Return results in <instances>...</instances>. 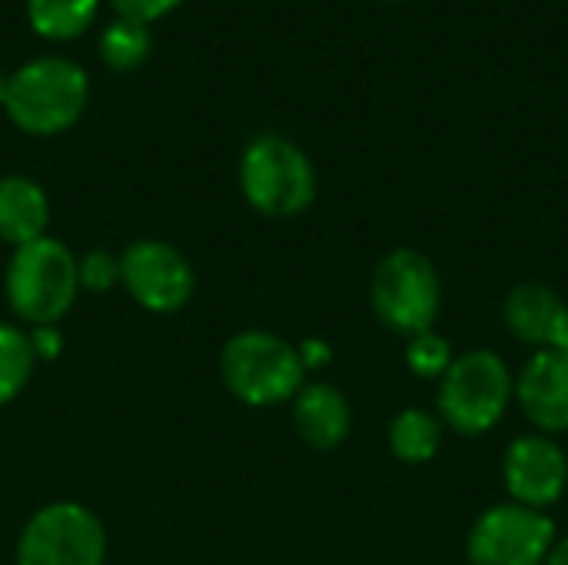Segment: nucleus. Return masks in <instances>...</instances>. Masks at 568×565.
<instances>
[{"mask_svg": "<svg viewBox=\"0 0 568 565\" xmlns=\"http://www.w3.org/2000/svg\"><path fill=\"white\" fill-rule=\"evenodd\" d=\"M90 100V77L70 57H33L7 77L3 110L23 133L53 137L70 130Z\"/></svg>", "mask_w": 568, "mask_h": 565, "instance_id": "1", "label": "nucleus"}, {"mask_svg": "<svg viewBox=\"0 0 568 565\" xmlns=\"http://www.w3.org/2000/svg\"><path fill=\"white\" fill-rule=\"evenodd\" d=\"M10 310L30 326H53L77 300L80 273L73 253L53 240L40 236L13 250L3 276Z\"/></svg>", "mask_w": 568, "mask_h": 565, "instance_id": "2", "label": "nucleus"}, {"mask_svg": "<svg viewBox=\"0 0 568 565\" xmlns=\"http://www.w3.org/2000/svg\"><path fill=\"white\" fill-rule=\"evenodd\" d=\"M240 190L263 216L290 220L316 200V170L303 147L280 133H263L243 150Z\"/></svg>", "mask_w": 568, "mask_h": 565, "instance_id": "3", "label": "nucleus"}, {"mask_svg": "<svg viewBox=\"0 0 568 565\" xmlns=\"http://www.w3.org/2000/svg\"><path fill=\"white\" fill-rule=\"evenodd\" d=\"M516 380L493 350H469L439 380V416L459 436L489 433L509 410Z\"/></svg>", "mask_w": 568, "mask_h": 565, "instance_id": "4", "label": "nucleus"}, {"mask_svg": "<svg viewBox=\"0 0 568 565\" xmlns=\"http://www.w3.org/2000/svg\"><path fill=\"white\" fill-rule=\"evenodd\" d=\"M220 370L226 390L246 406L286 403L303 390V376H306L300 350L263 330L236 333L223 346Z\"/></svg>", "mask_w": 568, "mask_h": 565, "instance_id": "5", "label": "nucleus"}, {"mask_svg": "<svg viewBox=\"0 0 568 565\" xmlns=\"http://www.w3.org/2000/svg\"><path fill=\"white\" fill-rule=\"evenodd\" d=\"M373 310L383 326L403 336L433 330L443 303V283L433 260L419 250H393L373 273Z\"/></svg>", "mask_w": 568, "mask_h": 565, "instance_id": "6", "label": "nucleus"}, {"mask_svg": "<svg viewBox=\"0 0 568 565\" xmlns=\"http://www.w3.org/2000/svg\"><path fill=\"white\" fill-rule=\"evenodd\" d=\"M103 523L80 503H50L30 516L17 543V565H103Z\"/></svg>", "mask_w": 568, "mask_h": 565, "instance_id": "7", "label": "nucleus"}, {"mask_svg": "<svg viewBox=\"0 0 568 565\" xmlns=\"http://www.w3.org/2000/svg\"><path fill=\"white\" fill-rule=\"evenodd\" d=\"M556 543V526L542 509L503 503L486 509L466 539L469 565H542Z\"/></svg>", "mask_w": 568, "mask_h": 565, "instance_id": "8", "label": "nucleus"}, {"mask_svg": "<svg viewBox=\"0 0 568 565\" xmlns=\"http://www.w3.org/2000/svg\"><path fill=\"white\" fill-rule=\"evenodd\" d=\"M120 283L143 310L176 313L193 296V266L163 240H136L120 256Z\"/></svg>", "mask_w": 568, "mask_h": 565, "instance_id": "9", "label": "nucleus"}, {"mask_svg": "<svg viewBox=\"0 0 568 565\" xmlns=\"http://www.w3.org/2000/svg\"><path fill=\"white\" fill-rule=\"evenodd\" d=\"M503 480L513 503L529 509L552 506L568 486V460L559 443L542 433L519 436L503 460Z\"/></svg>", "mask_w": 568, "mask_h": 565, "instance_id": "10", "label": "nucleus"}, {"mask_svg": "<svg viewBox=\"0 0 568 565\" xmlns=\"http://www.w3.org/2000/svg\"><path fill=\"white\" fill-rule=\"evenodd\" d=\"M516 396L526 420L542 436L568 433V356L539 350L516 380Z\"/></svg>", "mask_w": 568, "mask_h": 565, "instance_id": "11", "label": "nucleus"}, {"mask_svg": "<svg viewBox=\"0 0 568 565\" xmlns=\"http://www.w3.org/2000/svg\"><path fill=\"white\" fill-rule=\"evenodd\" d=\"M293 426L300 440L320 453L336 450L353 426L346 396L329 383H310L293 396Z\"/></svg>", "mask_w": 568, "mask_h": 565, "instance_id": "12", "label": "nucleus"}, {"mask_svg": "<svg viewBox=\"0 0 568 565\" xmlns=\"http://www.w3.org/2000/svg\"><path fill=\"white\" fill-rule=\"evenodd\" d=\"M50 223V200L43 193V186L30 176L10 173L0 176V240L23 246L33 243L40 236H47Z\"/></svg>", "mask_w": 568, "mask_h": 565, "instance_id": "13", "label": "nucleus"}, {"mask_svg": "<svg viewBox=\"0 0 568 565\" xmlns=\"http://www.w3.org/2000/svg\"><path fill=\"white\" fill-rule=\"evenodd\" d=\"M559 310H562V300L546 283H523L506 296L503 316L513 336H519L529 346H546Z\"/></svg>", "mask_w": 568, "mask_h": 565, "instance_id": "14", "label": "nucleus"}, {"mask_svg": "<svg viewBox=\"0 0 568 565\" xmlns=\"http://www.w3.org/2000/svg\"><path fill=\"white\" fill-rule=\"evenodd\" d=\"M443 446V420L426 410H403L389 426V450L399 463L423 466Z\"/></svg>", "mask_w": 568, "mask_h": 565, "instance_id": "15", "label": "nucleus"}, {"mask_svg": "<svg viewBox=\"0 0 568 565\" xmlns=\"http://www.w3.org/2000/svg\"><path fill=\"white\" fill-rule=\"evenodd\" d=\"M100 10V0H27L30 27L47 40L80 37Z\"/></svg>", "mask_w": 568, "mask_h": 565, "instance_id": "16", "label": "nucleus"}, {"mask_svg": "<svg viewBox=\"0 0 568 565\" xmlns=\"http://www.w3.org/2000/svg\"><path fill=\"white\" fill-rule=\"evenodd\" d=\"M150 47H153V37H150L146 23L116 17L113 23H106V30L100 37V60L110 70L126 73V70H136L150 57Z\"/></svg>", "mask_w": 568, "mask_h": 565, "instance_id": "17", "label": "nucleus"}, {"mask_svg": "<svg viewBox=\"0 0 568 565\" xmlns=\"http://www.w3.org/2000/svg\"><path fill=\"white\" fill-rule=\"evenodd\" d=\"M33 363L37 356L30 346V333L0 323V406L20 396V390L27 386L33 373Z\"/></svg>", "mask_w": 568, "mask_h": 565, "instance_id": "18", "label": "nucleus"}, {"mask_svg": "<svg viewBox=\"0 0 568 565\" xmlns=\"http://www.w3.org/2000/svg\"><path fill=\"white\" fill-rule=\"evenodd\" d=\"M453 350H449V340L426 330L419 336H409V350H406V363L416 376L423 380H443V373L453 366Z\"/></svg>", "mask_w": 568, "mask_h": 565, "instance_id": "19", "label": "nucleus"}, {"mask_svg": "<svg viewBox=\"0 0 568 565\" xmlns=\"http://www.w3.org/2000/svg\"><path fill=\"white\" fill-rule=\"evenodd\" d=\"M77 273H80V286H87L93 293H103L113 283H120V256H113L106 250H90L77 263Z\"/></svg>", "mask_w": 568, "mask_h": 565, "instance_id": "20", "label": "nucleus"}, {"mask_svg": "<svg viewBox=\"0 0 568 565\" xmlns=\"http://www.w3.org/2000/svg\"><path fill=\"white\" fill-rule=\"evenodd\" d=\"M116 17H126V20H136V23H153L160 17H166L170 10H176L183 0H110Z\"/></svg>", "mask_w": 568, "mask_h": 565, "instance_id": "21", "label": "nucleus"}, {"mask_svg": "<svg viewBox=\"0 0 568 565\" xmlns=\"http://www.w3.org/2000/svg\"><path fill=\"white\" fill-rule=\"evenodd\" d=\"M30 346H33V356H57L60 353V333L53 326H33L30 330Z\"/></svg>", "mask_w": 568, "mask_h": 565, "instance_id": "22", "label": "nucleus"}, {"mask_svg": "<svg viewBox=\"0 0 568 565\" xmlns=\"http://www.w3.org/2000/svg\"><path fill=\"white\" fill-rule=\"evenodd\" d=\"M546 350H556V353H566L568 356V306L559 310L552 330H549V340H546Z\"/></svg>", "mask_w": 568, "mask_h": 565, "instance_id": "23", "label": "nucleus"}, {"mask_svg": "<svg viewBox=\"0 0 568 565\" xmlns=\"http://www.w3.org/2000/svg\"><path fill=\"white\" fill-rule=\"evenodd\" d=\"M300 360H303V366H306V370H310V366H323V363H329V346H326V343L310 340V343H303V346H300Z\"/></svg>", "mask_w": 568, "mask_h": 565, "instance_id": "24", "label": "nucleus"}, {"mask_svg": "<svg viewBox=\"0 0 568 565\" xmlns=\"http://www.w3.org/2000/svg\"><path fill=\"white\" fill-rule=\"evenodd\" d=\"M542 565H568V536L559 539V543H552V549H549V556H546Z\"/></svg>", "mask_w": 568, "mask_h": 565, "instance_id": "25", "label": "nucleus"}, {"mask_svg": "<svg viewBox=\"0 0 568 565\" xmlns=\"http://www.w3.org/2000/svg\"><path fill=\"white\" fill-rule=\"evenodd\" d=\"M3 97H7V77L0 73V107H3Z\"/></svg>", "mask_w": 568, "mask_h": 565, "instance_id": "26", "label": "nucleus"}]
</instances>
